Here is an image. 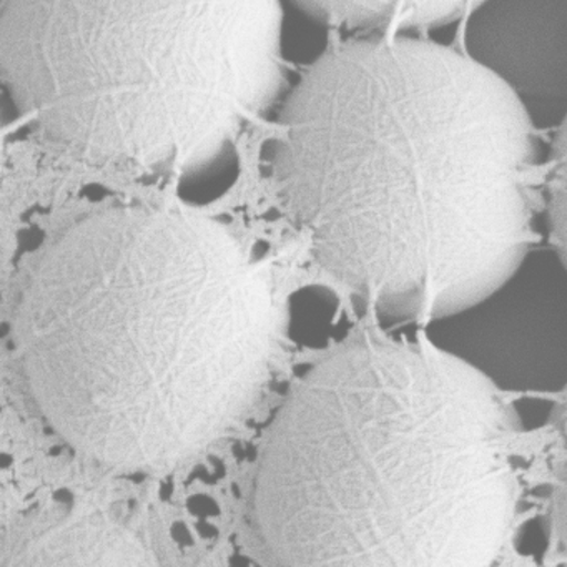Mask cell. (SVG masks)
Returning a JSON list of instances; mask_svg holds the SVG:
<instances>
[{"mask_svg":"<svg viewBox=\"0 0 567 567\" xmlns=\"http://www.w3.org/2000/svg\"><path fill=\"white\" fill-rule=\"evenodd\" d=\"M489 381L427 341L364 337L318 364L271 423L251 520L268 563L480 567L516 480Z\"/></svg>","mask_w":567,"mask_h":567,"instance_id":"obj_3","label":"cell"},{"mask_svg":"<svg viewBox=\"0 0 567 567\" xmlns=\"http://www.w3.org/2000/svg\"><path fill=\"white\" fill-rule=\"evenodd\" d=\"M22 563L54 566H148L152 556L127 530L104 520H82L54 530Z\"/></svg>","mask_w":567,"mask_h":567,"instance_id":"obj_7","label":"cell"},{"mask_svg":"<svg viewBox=\"0 0 567 567\" xmlns=\"http://www.w3.org/2000/svg\"><path fill=\"white\" fill-rule=\"evenodd\" d=\"M2 128H0V218H2V167H4V155H2Z\"/></svg>","mask_w":567,"mask_h":567,"instance_id":"obj_8","label":"cell"},{"mask_svg":"<svg viewBox=\"0 0 567 567\" xmlns=\"http://www.w3.org/2000/svg\"><path fill=\"white\" fill-rule=\"evenodd\" d=\"M4 4V0H0V6Z\"/></svg>","mask_w":567,"mask_h":567,"instance_id":"obj_9","label":"cell"},{"mask_svg":"<svg viewBox=\"0 0 567 567\" xmlns=\"http://www.w3.org/2000/svg\"><path fill=\"white\" fill-rule=\"evenodd\" d=\"M318 21L341 29H408L446 24L476 0H297Z\"/></svg>","mask_w":567,"mask_h":567,"instance_id":"obj_6","label":"cell"},{"mask_svg":"<svg viewBox=\"0 0 567 567\" xmlns=\"http://www.w3.org/2000/svg\"><path fill=\"white\" fill-rule=\"evenodd\" d=\"M464 54L503 82L533 124L566 115L567 0H477Z\"/></svg>","mask_w":567,"mask_h":567,"instance_id":"obj_5","label":"cell"},{"mask_svg":"<svg viewBox=\"0 0 567 567\" xmlns=\"http://www.w3.org/2000/svg\"><path fill=\"white\" fill-rule=\"evenodd\" d=\"M270 281L217 221L112 208L62 234L18 308L29 390L85 456L164 471L234 430L270 378Z\"/></svg>","mask_w":567,"mask_h":567,"instance_id":"obj_2","label":"cell"},{"mask_svg":"<svg viewBox=\"0 0 567 567\" xmlns=\"http://www.w3.org/2000/svg\"><path fill=\"white\" fill-rule=\"evenodd\" d=\"M537 151L526 109L464 52L361 39L288 95L271 174L328 274L381 317L431 321L519 270Z\"/></svg>","mask_w":567,"mask_h":567,"instance_id":"obj_1","label":"cell"},{"mask_svg":"<svg viewBox=\"0 0 567 567\" xmlns=\"http://www.w3.org/2000/svg\"><path fill=\"white\" fill-rule=\"evenodd\" d=\"M280 0H4L0 79L91 161L208 167L284 84Z\"/></svg>","mask_w":567,"mask_h":567,"instance_id":"obj_4","label":"cell"}]
</instances>
